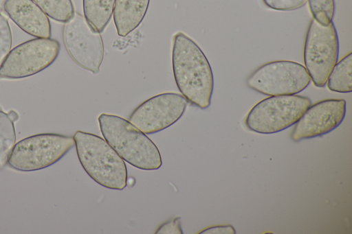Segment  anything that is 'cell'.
<instances>
[{"label": "cell", "mask_w": 352, "mask_h": 234, "mask_svg": "<svg viewBox=\"0 0 352 234\" xmlns=\"http://www.w3.org/2000/svg\"><path fill=\"white\" fill-rule=\"evenodd\" d=\"M172 66L182 95L194 106L208 108L214 88L210 65L199 45L181 32L173 38Z\"/></svg>", "instance_id": "obj_1"}, {"label": "cell", "mask_w": 352, "mask_h": 234, "mask_svg": "<svg viewBox=\"0 0 352 234\" xmlns=\"http://www.w3.org/2000/svg\"><path fill=\"white\" fill-rule=\"evenodd\" d=\"M98 122L104 139L128 163L143 170H155L162 166L157 147L129 120L102 113Z\"/></svg>", "instance_id": "obj_2"}, {"label": "cell", "mask_w": 352, "mask_h": 234, "mask_svg": "<svg viewBox=\"0 0 352 234\" xmlns=\"http://www.w3.org/2000/svg\"><path fill=\"white\" fill-rule=\"evenodd\" d=\"M79 161L87 174L106 188L122 190L126 186L125 163L102 137L80 130L73 137Z\"/></svg>", "instance_id": "obj_3"}, {"label": "cell", "mask_w": 352, "mask_h": 234, "mask_svg": "<svg viewBox=\"0 0 352 234\" xmlns=\"http://www.w3.org/2000/svg\"><path fill=\"white\" fill-rule=\"evenodd\" d=\"M311 104L309 97L296 94L270 96L252 108L245 124L256 133H276L294 125Z\"/></svg>", "instance_id": "obj_4"}, {"label": "cell", "mask_w": 352, "mask_h": 234, "mask_svg": "<svg viewBox=\"0 0 352 234\" xmlns=\"http://www.w3.org/2000/svg\"><path fill=\"white\" fill-rule=\"evenodd\" d=\"M74 145L71 136L55 133L32 135L15 143L8 163L21 172L40 170L56 163Z\"/></svg>", "instance_id": "obj_5"}, {"label": "cell", "mask_w": 352, "mask_h": 234, "mask_svg": "<svg viewBox=\"0 0 352 234\" xmlns=\"http://www.w3.org/2000/svg\"><path fill=\"white\" fill-rule=\"evenodd\" d=\"M303 56L305 67L311 80L316 86L324 87L339 56V39L333 22L324 26L311 19L306 34Z\"/></svg>", "instance_id": "obj_6"}, {"label": "cell", "mask_w": 352, "mask_h": 234, "mask_svg": "<svg viewBox=\"0 0 352 234\" xmlns=\"http://www.w3.org/2000/svg\"><path fill=\"white\" fill-rule=\"evenodd\" d=\"M311 78L306 68L291 60L265 63L247 78L249 88L269 96L294 95L305 89Z\"/></svg>", "instance_id": "obj_7"}, {"label": "cell", "mask_w": 352, "mask_h": 234, "mask_svg": "<svg viewBox=\"0 0 352 234\" xmlns=\"http://www.w3.org/2000/svg\"><path fill=\"white\" fill-rule=\"evenodd\" d=\"M60 49L50 38H36L14 47L0 65V79L16 80L33 75L51 65Z\"/></svg>", "instance_id": "obj_8"}, {"label": "cell", "mask_w": 352, "mask_h": 234, "mask_svg": "<svg viewBox=\"0 0 352 234\" xmlns=\"http://www.w3.org/2000/svg\"><path fill=\"white\" fill-rule=\"evenodd\" d=\"M100 34L77 12L65 23L63 29V43L72 59L94 74L99 73L104 58Z\"/></svg>", "instance_id": "obj_9"}, {"label": "cell", "mask_w": 352, "mask_h": 234, "mask_svg": "<svg viewBox=\"0 0 352 234\" xmlns=\"http://www.w3.org/2000/svg\"><path fill=\"white\" fill-rule=\"evenodd\" d=\"M188 103L179 93H161L139 105L129 116V121L144 134L155 133L178 121Z\"/></svg>", "instance_id": "obj_10"}, {"label": "cell", "mask_w": 352, "mask_h": 234, "mask_svg": "<svg viewBox=\"0 0 352 234\" xmlns=\"http://www.w3.org/2000/svg\"><path fill=\"white\" fill-rule=\"evenodd\" d=\"M345 114L343 99H327L311 104L294 124L291 139L298 142L328 134L342 124Z\"/></svg>", "instance_id": "obj_11"}, {"label": "cell", "mask_w": 352, "mask_h": 234, "mask_svg": "<svg viewBox=\"0 0 352 234\" xmlns=\"http://www.w3.org/2000/svg\"><path fill=\"white\" fill-rule=\"evenodd\" d=\"M3 8L11 20L27 34L36 38H50L48 16L32 0H4Z\"/></svg>", "instance_id": "obj_12"}, {"label": "cell", "mask_w": 352, "mask_h": 234, "mask_svg": "<svg viewBox=\"0 0 352 234\" xmlns=\"http://www.w3.org/2000/svg\"><path fill=\"white\" fill-rule=\"evenodd\" d=\"M150 0H116L113 11L117 34L126 36L144 19Z\"/></svg>", "instance_id": "obj_13"}, {"label": "cell", "mask_w": 352, "mask_h": 234, "mask_svg": "<svg viewBox=\"0 0 352 234\" xmlns=\"http://www.w3.org/2000/svg\"><path fill=\"white\" fill-rule=\"evenodd\" d=\"M116 0H82L84 16L100 33L109 23Z\"/></svg>", "instance_id": "obj_14"}, {"label": "cell", "mask_w": 352, "mask_h": 234, "mask_svg": "<svg viewBox=\"0 0 352 234\" xmlns=\"http://www.w3.org/2000/svg\"><path fill=\"white\" fill-rule=\"evenodd\" d=\"M19 119L14 110L8 113L0 108V170L7 165L10 154L16 143L14 122Z\"/></svg>", "instance_id": "obj_15"}, {"label": "cell", "mask_w": 352, "mask_h": 234, "mask_svg": "<svg viewBox=\"0 0 352 234\" xmlns=\"http://www.w3.org/2000/svg\"><path fill=\"white\" fill-rule=\"evenodd\" d=\"M352 53L348 54L336 64L331 71L327 85L334 92L347 93L352 91Z\"/></svg>", "instance_id": "obj_16"}, {"label": "cell", "mask_w": 352, "mask_h": 234, "mask_svg": "<svg viewBox=\"0 0 352 234\" xmlns=\"http://www.w3.org/2000/svg\"><path fill=\"white\" fill-rule=\"evenodd\" d=\"M46 14L53 20L66 23L74 14L72 0H32Z\"/></svg>", "instance_id": "obj_17"}, {"label": "cell", "mask_w": 352, "mask_h": 234, "mask_svg": "<svg viewBox=\"0 0 352 234\" xmlns=\"http://www.w3.org/2000/svg\"><path fill=\"white\" fill-rule=\"evenodd\" d=\"M307 1L314 20L324 26L332 22L335 13L334 0H307Z\"/></svg>", "instance_id": "obj_18"}, {"label": "cell", "mask_w": 352, "mask_h": 234, "mask_svg": "<svg viewBox=\"0 0 352 234\" xmlns=\"http://www.w3.org/2000/svg\"><path fill=\"white\" fill-rule=\"evenodd\" d=\"M12 36L7 18L0 12V65L10 52Z\"/></svg>", "instance_id": "obj_19"}, {"label": "cell", "mask_w": 352, "mask_h": 234, "mask_svg": "<svg viewBox=\"0 0 352 234\" xmlns=\"http://www.w3.org/2000/svg\"><path fill=\"white\" fill-rule=\"evenodd\" d=\"M264 4L272 10L289 11L303 7L307 0H263Z\"/></svg>", "instance_id": "obj_20"}, {"label": "cell", "mask_w": 352, "mask_h": 234, "mask_svg": "<svg viewBox=\"0 0 352 234\" xmlns=\"http://www.w3.org/2000/svg\"><path fill=\"white\" fill-rule=\"evenodd\" d=\"M181 218L177 216L168 221L162 224L156 230L155 233L157 234H182L183 231L181 228Z\"/></svg>", "instance_id": "obj_21"}, {"label": "cell", "mask_w": 352, "mask_h": 234, "mask_svg": "<svg viewBox=\"0 0 352 234\" xmlns=\"http://www.w3.org/2000/svg\"><path fill=\"white\" fill-rule=\"evenodd\" d=\"M199 233L204 234H235L236 231L234 228L230 225H219L215 226L208 227L200 231Z\"/></svg>", "instance_id": "obj_22"}]
</instances>
